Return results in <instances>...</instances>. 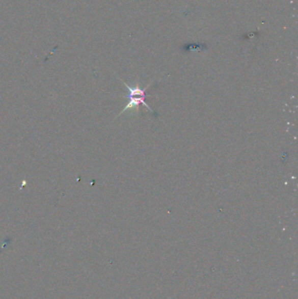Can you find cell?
I'll return each instance as SVG.
<instances>
[{
    "mask_svg": "<svg viewBox=\"0 0 298 299\" xmlns=\"http://www.w3.org/2000/svg\"><path fill=\"white\" fill-rule=\"evenodd\" d=\"M121 80L126 86L127 90L129 91L128 95L124 96L125 98L128 99L129 102H128V104L126 105V107L123 108V111H121L120 114L118 115L117 117L121 116L125 111H135L137 112H139L140 105H144V106H145V108H147V110L151 111L152 113H155V111L145 102V99L147 97L146 90L149 89V87L151 86V84L148 85L147 87H145V89H142L141 87L139 86V81L136 84L135 86L133 87L129 86L125 81H123V80Z\"/></svg>",
    "mask_w": 298,
    "mask_h": 299,
    "instance_id": "1",
    "label": "cell"
}]
</instances>
